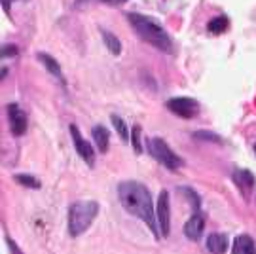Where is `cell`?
<instances>
[{"label": "cell", "instance_id": "8992f818", "mask_svg": "<svg viewBox=\"0 0 256 254\" xmlns=\"http://www.w3.org/2000/svg\"><path fill=\"white\" fill-rule=\"evenodd\" d=\"M156 220H158V228L162 237H169V230H171V200H169V192L162 190L158 196V203H156Z\"/></svg>", "mask_w": 256, "mask_h": 254}, {"label": "cell", "instance_id": "30bf717a", "mask_svg": "<svg viewBox=\"0 0 256 254\" xmlns=\"http://www.w3.org/2000/svg\"><path fill=\"white\" fill-rule=\"evenodd\" d=\"M36 59L40 63L44 64V68H46L48 72L52 74L54 78H57L61 84H64V76H63V70H61V66L57 63V59H54L50 54H44V52H38L36 54Z\"/></svg>", "mask_w": 256, "mask_h": 254}, {"label": "cell", "instance_id": "7402d4cb", "mask_svg": "<svg viewBox=\"0 0 256 254\" xmlns=\"http://www.w3.org/2000/svg\"><path fill=\"white\" fill-rule=\"evenodd\" d=\"M82 2H102V4H108V6H122V4H126L129 0H76L78 6H80Z\"/></svg>", "mask_w": 256, "mask_h": 254}, {"label": "cell", "instance_id": "cb8c5ba5", "mask_svg": "<svg viewBox=\"0 0 256 254\" xmlns=\"http://www.w3.org/2000/svg\"><path fill=\"white\" fill-rule=\"evenodd\" d=\"M6 245H8L10 252H12V254H23L21 250H19V246L16 245V241H14L12 237H8V236H6Z\"/></svg>", "mask_w": 256, "mask_h": 254}, {"label": "cell", "instance_id": "4fadbf2b", "mask_svg": "<svg viewBox=\"0 0 256 254\" xmlns=\"http://www.w3.org/2000/svg\"><path fill=\"white\" fill-rule=\"evenodd\" d=\"M232 254H256L254 239L250 236H238L234 239V246H232Z\"/></svg>", "mask_w": 256, "mask_h": 254}, {"label": "cell", "instance_id": "8fae6325", "mask_svg": "<svg viewBox=\"0 0 256 254\" xmlns=\"http://www.w3.org/2000/svg\"><path fill=\"white\" fill-rule=\"evenodd\" d=\"M92 136H93V142L97 146L99 154H106L108 152V146H110V131L104 126H95L92 129Z\"/></svg>", "mask_w": 256, "mask_h": 254}, {"label": "cell", "instance_id": "ac0fdd59", "mask_svg": "<svg viewBox=\"0 0 256 254\" xmlns=\"http://www.w3.org/2000/svg\"><path fill=\"white\" fill-rule=\"evenodd\" d=\"M192 136L196 138V140H200V142H212V144H222V142H224L220 135L212 133V131H205V129H202V131H194Z\"/></svg>", "mask_w": 256, "mask_h": 254}, {"label": "cell", "instance_id": "6da1fadb", "mask_svg": "<svg viewBox=\"0 0 256 254\" xmlns=\"http://www.w3.org/2000/svg\"><path fill=\"white\" fill-rule=\"evenodd\" d=\"M118 198L122 207L128 210L129 214L137 216L142 220L150 232L154 234L156 239H160V228H158V220H156V207L152 196L144 184L137 180H124L118 184Z\"/></svg>", "mask_w": 256, "mask_h": 254}, {"label": "cell", "instance_id": "5bb4252c", "mask_svg": "<svg viewBox=\"0 0 256 254\" xmlns=\"http://www.w3.org/2000/svg\"><path fill=\"white\" fill-rule=\"evenodd\" d=\"M207 248L210 254H224L228 248V237L224 234H210L207 237Z\"/></svg>", "mask_w": 256, "mask_h": 254}, {"label": "cell", "instance_id": "e0dca14e", "mask_svg": "<svg viewBox=\"0 0 256 254\" xmlns=\"http://www.w3.org/2000/svg\"><path fill=\"white\" fill-rule=\"evenodd\" d=\"M110 122H112V126H114V129H116V133H118L120 138H122L124 142L131 140V131H129L128 124H126L124 120L120 118V116H116V114H112V116H110Z\"/></svg>", "mask_w": 256, "mask_h": 254}, {"label": "cell", "instance_id": "ba28073f", "mask_svg": "<svg viewBox=\"0 0 256 254\" xmlns=\"http://www.w3.org/2000/svg\"><path fill=\"white\" fill-rule=\"evenodd\" d=\"M6 114H8V124H10V131H12V135L14 136L25 135L27 126H28L25 110L21 108L18 102H10L8 106H6Z\"/></svg>", "mask_w": 256, "mask_h": 254}, {"label": "cell", "instance_id": "44dd1931", "mask_svg": "<svg viewBox=\"0 0 256 254\" xmlns=\"http://www.w3.org/2000/svg\"><path fill=\"white\" fill-rule=\"evenodd\" d=\"M131 146L135 150V154H142V142H140V126L131 127Z\"/></svg>", "mask_w": 256, "mask_h": 254}, {"label": "cell", "instance_id": "ffe728a7", "mask_svg": "<svg viewBox=\"0 0 256 254\" xmlns=\"http://www.w3.org/2000/svg\"><path fill=\"white\" fill-rule=\"evenodd\" d=\"M178 192H180L184 198L192 203V207H194V210H196V212L202 209V198H200V196H198V194H196L190 186H180V188H178Z\"/></svg>", "mask_w": 256, "mask_h": 254}, {"label": "cell", "instance_id": "7c38bea8", "mask_svg": "<svg viewBox=\"0 0 256 254\" xmlns=\"http://www.w3.org/2000/svg\"><path fill=\"white\" fill-rule=\"evenodd\" d=\"M232 178H234L236 186L243 194H247V192H250L254 188V174L250 171H247V169H236L234 174H232Z\"/></svg>", "mask_w": 256, "mask_h": 254}, {"label": "cell", "instance_id": "5b68a950", "mask_svg": "<svg viewBox=\"0 0 256 254\" xmlns=\"http://www.w3.org/2000/svg\"><path fill=\"white\" fill-rule=\"evenodd\" d=\"M165 108L178 118L192 120L200 114V102L192 97H173L165 102Z\"/></svg>", "mask_w": 256, "mask_h": 254}, {"label": "cell", "instance_id": "d6986e66", "mask_svg": "<svg viewBox=\"0 0 256 254\" xmlns=\"http://www.w3.org/2000/svg\"><path fill=\"white\" fill-rule=\"evenodd\" d=\"M14 180L18 182V184H21V186H25V188H30V190H38L40 188V180L38 178H34L32 174H21V172H18L16 176H14Z\"/></svg>", "mask_w": 256, "mask_h": 254}, {"label": "cell", "instance_id": "9a60e30c", "mask_svg": "<svg viewBox=\"0 0 256 254\" xmlns=\"http://www.w3.org/2000/svg\"><path fill=\"white\" fill-rule=\"evenodd\" d=\"M102 34V42H104V46L108 48V52L112 55H120L122 54V42L118 40V36L116 34H112V32H108V30H104V28H99Z\"/></svg>", "mask_w": 256, "mask_h": 254}, {"label": "cell", "instance_id": "277c9868", "mask_svg": "<svg viewBox=\"0 0 256 254\" xmlns=\"http://www.w3.org/2000/svg\"><path fill=\"white\" fill-rule=\"evenodd\" d=\"M146 150H148V154L152 156L158 164H162L165 169H169V171H178V169L184 165L182 158L174 154L164 138H158V136L148 138Z\"/></svg>", "mask_w": 256, "mask_h": 254}, {"label": "cell", "instance_id": "3957f363", "mask_svg": "<svg viewBox=\"0 0 256 254\" xmlns=\"http://www.w3.org/2000/svg\"><path fill=\"white\" fill-rule=\"evenodd\" d=\"M99 214L97 201H76L68 209V236L78 237L93 224L95 216Z\"/></svg>", "mask_w": 256, "mask_h": 254}, {"label": "cell", "instance_id": "7a4b0ae2", "mask_svg": "<svg viewBox=\"0 0 256 254\" xmlns=\"http://www.w3.org/2000/svg\"><path fill=\"white\" fill-rule=\"evenodd\" d=\"M128 21L140 40H144L158 52H164L167 55L173 54V40L169 36V32L156 19L131 12V14H128Z\"/></svg>", "mask_w": 256, "mask_h": 254}, {"label": "cell", "instance_id": "484cf974", "mask_svg": "<svg viewBox=\"0 0 256 254\" xmlns=\"http://www.w3.org/2000/svg\"><path fill=\"white\" fill-rule=\"evenodd\" d=\"M254 152H256V144H254Z\"/></svg>", "mask_w": 256, "mask_h": 254}, {"label": "cell", "instance_id": "603a6c76", "mask_svg": "<svg viewBox=\"0 0 256 254\" xmlns=\"http://www.w3.org/2000/svg\"><path fill=\"white\" fill-rule=\"evenodd\" d=\"M18 55V46L8 44V46H2V57H16Z\"/></svg>", "mask_w": 256, "mask_h": 254}, {"label": "cell", "instance_id": "2e32d148", "mask_svg": "<svg viewBox=\"0 0 256 254\" xmlns=\"http://www.w3.org/2000/svg\"><path fill=\"white\" fill-rule=\"evenodd\" d=\"M230 27V21L226 16H218V18H212L207 23V30L210 34H220V32H226Z\"/></svg>", "mask_w": 256, "mask_h": 254}, {"label": "cell", "instance_id": "9c48e42d", "mask_svg": "<svg viewBox=\"0 0 256 254\" xmlns=\"http://www.w3.org/2000/svg\"><path fill=\"white\" fill-rule=\"evenodd\" d=\"M203 230H205V216L198 210L184 224V236L188 237L190 241H200L203 236Z\"/></svg>", "mask_w": 256, "mask_h": 254}, {"label": "cell", "instance_id": "52a82bcc", "mask_svg": "<svg viewBox=\"0 0 256 254\" xmlns=\"http://www.w3.org/2000/svg\"><path fill=\"white\" fill-rule=\"evenodd\" d=\"M68 131H70V136H72V144H74L76 154L80 156L90 167H93V165H95V148L92 146V142H88V140L84 138L76 124H70V126H68Z\"/></svg>", "mask_w": 256, "mask_h": 254}, {"label": "cell", "instance_id": "d4e9b609", "mask_svg": "<svg viewBox=\"0 0 256 254\" xmlns=\"http://www.w3.org/2000/svg\"><path fill=\"white\" fill-rule=\"evenodd\" d=\"M12 2H14V0H2V6H4V10H6V12H10V6H12Z\"/></svg>", "mask_w": 256, "mask_h": 254}]
</instances>
